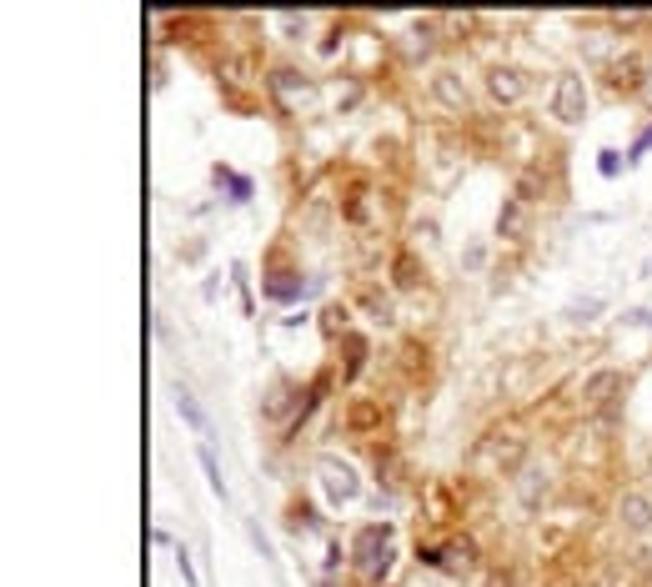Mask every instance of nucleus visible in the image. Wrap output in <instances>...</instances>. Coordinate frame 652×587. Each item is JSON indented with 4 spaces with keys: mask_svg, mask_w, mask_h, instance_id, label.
Wrapping results in <instances>:
<instances>
[{
    "mask_svg": "<svg viewBox=\"0 0 652 587\" xmlns=\"http://www.w3.org/2000/svg\"><path fill=\"white\" fill-rule=\"evenodd\" d=\"M352 557H357V572H362L367 582H382V577L392 572V557H397V537H392V527H387V522L362 527L357 542H352Z\"/></svg>",
    "mask_w": 652,
    "mask_h": 587,
    "instance_id": "f257e3e1",
    "label": "nucleus"
},
{
    "mask_svg": "<svg viewBox=\"0 0 652 587\" xmlns=\"http://www.w3.org/2000/svg\"><path fill=\"white\" fill-rule=\"evenodd\" d=\"M316 477H321V492L332 497V502H352L362 492V477L342 462V457H321L316 462Z\"/></svg>",
    "mask_w": 652,
    "mask_h": 587,
    "instance_id": "f03ea898",
    "label": "nucleus"
},
{
    "mask_svg": "<svg viewBox=\"0 0 652 587\" xmlns=\"http://www.w3.org/2000/svg\"><path fill=\"white\" fill-rule=\"evenodd\" d=\"M422 562H432V567H442V572H452V577H467V572L477 567V542H472V537H457V542H447V547H422Z\"/></svg>",
    "mask_w": 652,
    "mask_h": 587,
    "instance_id": "7ed1b4c3",
    "label": "nucleus"
},
{
    "mask_svg": "<svg viewBox=\"0 0 652 587\" xmlns=\"http://www.w3.org/2000/svg\"><path fill=\"white\" fill-rule=\"evenodd\" d=\"M552 116L562 126H577L587 116V86L582 76H557V91H552Z\"/></svg>",
    "mask_w": 652,
    "mask_h": 587,
    "instance_id": "20e7f679",
    "label": "nucleus"
},
{
    "mask_svg": "<svg viewBox=\"0 0 652 587\" xmlns=\"http://www.w3.org/2000/svg\"><path fill=\"white\" fill-rule=\"evenodd\" d=\"M487 91H492V101L512 106V101L527 96V76H522L517 66H492V71H487Z\"/></svg>",
    "mask_w": 652,
    "mask_h": 587,
    "instance_id": "39448f33",
    "label": "nucleus"
},
{
    "mask_svg": "<svg viewBox=\"0 0 652 587\" xmlns=\"http://www.w3.org/2000/svg\"><path fill=\"white\" fill-rule=\"evenodd\" d=\"M527 221H532V211H527V196H512V201H502L497 236H507V241H522V236H527Z\"/></svg>",
    "mask_w": 652,
    "mask_h": 587,
    "instance_id": "423d86ee",
    "label": "nucleus"
},
{
    "mask_svg": "<svg viewBox=\"0 0 652 587\" xmlns=\"http://www.w3.org/2000/svg\"><path fill=\"white\" fill-rule=\"evenodd\" d=\"M642 71H647L642 56H622V61L607 66V86H612V91H637V86H642Z\"/></svg>",
    "mask_w": 652,
    "mask_h": 587,
    "instance_id": "0eeeda50",
    "label": "nucleus"
},
{
    "mask_svg": "<svg viewBox=\"0 0 652 587\" xmlns=\"http://www.w3.org/2000/svg\"><path fill=\"white\" fill-rule=\"evenodd\" d=\"M622 387V377L617 372H597V377H587L582 382V402L587 407H597V402H607V392H617Z\"/></svg>",
    "mask_w": 652,
    "mask_h": 587,
    "instance_id": "6e6552de",
    "label": "nucleus"
},
{
    "mask_svg": "<svg viewBox=\"0 0 652 587\" xmlns=\"http://www.w3.org/2000/svg\"><path fill=\"white\" fill-rule=\"evenodd\" d=\"M271 86H276V96H281V101H306V96H311V81H301L296 71H276V76H271Z\"/></svg>",
    "mask_w": 652,
    "mask_h": 587,
    "instance_id": "1a4fd4ad",
    "label": "nucleus"
},
{
    "mask_svg": "<svg viewBox=\"0 0 652 587\" xmlns=\"http://www.w3.org/2000/svg\"><path fill=\"white\" fill-rule=\"evenodd\" d=\"M347 427H352V432H372V427H382V407H377V402H357V407L347 412Z\"/></svg>",
    "mask_w": 652,
    "mask_h": 587,
    "instance_id": "9d476101",
    "label": "nucleus"
},
{
    "mask_svg": "<svg viewBox=\"0 0 652 587\" xmlns=\"http://www.w3.org/2000/svg\"><path fill=\"white\" fill-rule=\"evenodd\" d=\"M622 517H627V527H632V532H642V527L652 522V502L632 492V497H622Z\"/></svg>",
    "mask_w": 652,
    "mask_h": 587,
    "instance_id": "9b49d317",
    "label": "nucleus"
},
{
    "mask_svg": "<svg viewBox=\"0 0 652 587\" xmlns=\"http://www.w3.org/2000/svg\"><path fill=\"white\" fill-rule=\"evenodd\" d=\"M437 96H442L447 106H457V111L467 106V91L457 86V76H452V71H442V76H437Z\"/></svg>",
    "mask_w": 652,
    "mask_h": 587,
    "instance_id": "f8f14e48",
    "label": "nucleus"
},
{
    "mask_svg": "<svg viewBox=\"0 0 652 587\" xmlns=\"http://www.w3.org/2000/svg\"><path fill=\"white\" fill-rule=\"evenodd\" d=\"M266 297H276V302H291V297H301V281H286V271H281L276 281H266Z\"/></svg>",
    "mask_w": 652,
    "mask_h": 587,
    "instance_id": "ddd939ff",
    "label": "nucleus"
},
{
    "mask_svg": "<svg viewBox=\"0 0 652 587\" xmlns=\"http://www.w3.org/2000/svg\"><path fill=\"white\" fill-rule=\"evenodd\" d=\"M176 412H181V417H186V422H191V427H196V432H206V417H201V407H196V402H191V397H186V392H181V397H176Z\"/></svg>",
    "mask_w": 652,
    "mask_h": 587,
    "instance_id": "4468645a",
    "label": "nucleus"
},
{
    "mask_svg": "<svg viewBox=\"0 0 652 587\" xmlns=\"http://www.w3.org/2000/svg\"><path fill=\"white\" fill-rule=\"evenodd\" d=\"M201 472L211 477V492H216V497H226V482H221V467H216V457H211L206 447H201Z\"/></svg>",
    "mask_w": 652,
    "mask_h": 587,
    "instance_id": "2eb2a0df",
    "label": "nucleus"
},
{
    "mask_svg": "<svg viewBox=\"0 0 652 587\" xmlns=\"http://www.w3.org/2000/svg\"><path fill=\"white\" fill-rule=\"evenodd\" d=\"M362 302H367V307H372V312H377V317H382V322H387V317H392V302H387V297H382V291H377V286H367V291H362Z\"/></svg>",
    "mask_w": 652,
    "mask_h": 587,
    "instance_id": "dca6fc26",
    "label": "nucleus"
},
{
    "mask_svg": "<svg viewBox=\"0 0 652 587\" xmlns=\"http://www.w3.org/2000/svg\"><path fill=\"white\" fill-rule=\"evenodd\" d=\"M592 312H602V297H587V302H572V307H567V317H572V322H587Z\"/></svg>",
    "mask_w": 652,
    "mask_h": 587,
    "instance_id": "f3484780",
    "label": "nucleus"
},
{
    "mask_svg": "<svg viewBox=\"0 0 652 587\" xmlns=\"http://www.w3.org/2000/svg\"><path fill=\"white\" fill-rule=\"evenodd\" d=\"M347 352H352V362H347V372L357 377V372H362V357H367V342H362V337H347Z\"/></svg>",
    "mask_w": 652,
    "mask_h": 587,
    "instance_id": "a211bd4d",
    "label": "nucleus"
},
{
    "mask_svg": "<svg viewBox=\"0 0 652 587\" xmlns=\"http://www.w3.org/2000/svg\"><path fill=\"white\" fill-rule=\"evenodd\" d=\"M311 522H316V512H311L306 502H296V507H291V527H296V532H306Z\"/></svg>",
    "mask_w": 652,
    "mask_h": 587,
    "instance_id": "6ab92c4d",
    "label": "nucleus"
},
{
    "mask_svg": "<svg viewBox=\"0 0 652 587\" xmlns=\"http://www.w3.org/2000/svg\"><path fill=\"white\" fill-rule=\"evenodd\" d=\"M622 322L627 327H652V307H632V312H622Z\"/></svg>",
    "mask_w": 652,
    "mask_h": 587,
    "instance_id": "aec40b11",
    "label": "nucleus"
},
{
    "mask_svg": "<svg viewBox=\"0 0 652 587\" xmlns=\"http://www.w3.org/2000/svg\"><path fill=\"white\" fill-rule=\"evenodd\" d=\"M176 567H181V577H186V587H196V567H191V557H186V547H176Z\"/></svg>",
    "mask_w": 652,
    "mask_h": 587,
    "instance_id": "412c9836",
    "label": "nucleus"
},
{
    "mask_svg": "<svg viewBox=\"0 0 652 587\" xmlns=\"http://www.w3.org/2000/svg\"><path fill=\"white\" fill-rule=\"evenodd\" d=\"M397 281H402V286H417V276H412V256L397 261Z\"/></svg>",
    "mask_w": 652,
    "mask_h": 587,
    "instance_id": "4be33fe9",
    "label": "nucleus"
},
{
    "mask_svg": "<svg viewBox=\"0 0 652 587\" xmlns=\"http://www.w3.org/2000/svg\"><path fill=\"white\" fill-rule=\"evenodd\" d=\"M597 166H602V176H617V151H602V161H597Z\"/></svg>",
    "mask_w": 652,
    "mask_h": 587,
    "instance_id": "5701e85b",
    "label": "nucleus"
},
{
    "mask_svg": "<svg viewBox=\"0 0 652 587\" xmlns=\"http://www.w3.org/2000/svg\"><path fill=\"white\" fill-rule=\"evenodd\" d=\"M487 587H512V577H507V572H492V577H487Z\"/></svg>",
    "mask_w": 652,
    "mask_h": 587,
    "instance_id": "b1692460",
    "label": "nucleus"
}]
</instances>
